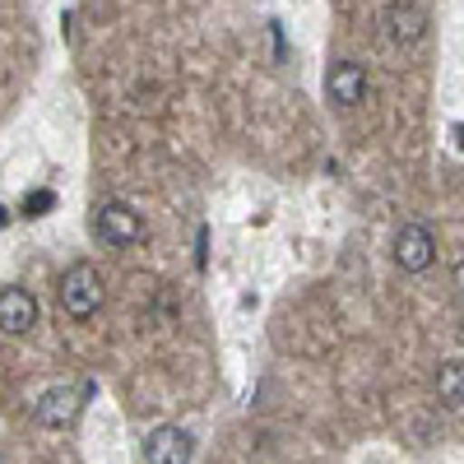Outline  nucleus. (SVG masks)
Masks as SVG:
<instances>
[{
    "instance_id": "nucleus-1",
    "label": "nucleus",
    "mask_w": 464,
    "mask_h": 464,
    "mask_svg": "<svg viewBox=\"0 0 464 464\" xmlns=\"http://www.w3.org/2000/svg\"><path fill=\"white\" fill-rule=\"evenodd\" d=\"M98 306H102V275H98L89 260L70 265L65 279H61V312L70 321H89Z\"/></svg>"
},
{
    "instance_id": "nucleus-2",
    "label": "nucleus",
    "mask_w": 464,
    "mask_h": 464,
    "mask_svg": "<svg viewBox=\"0 0 464 464\" xmlns=\"http://www.w3.org/2000/svg\"><path fill=\"white\" fill-rule=\"evenodd\" d=\"M93 214H98L93 227H98V237H102L107 246H130V242H140V214H135L126 200H102Z\"/></svg>"
},
{
    "instance_id": "nucleus-3",
    "label": "nucleus",
    "mask_w": 464,
    "mask_h": 464,
    "mask_svg": "<svg viewBox=\"0 0 464 464\" xmlns=\"http://www.w3.org/2000/svg\"><path fill=\"white\" fill-rule=\"evenodd\" d=\"M437 260V237L422 223H409L400 227V237H395V265L404 269V275H422Z\"/></svg>"
},
{
    "instance_id": "nucleus-4",
    "label": "nucleus",
    "mask_w": 464,
    "mask_h": 464,
    "mask_svg": "<svg viewBox=\"0 0 464 464\" xmlns=\"http://www.w3.org/2000/svg\"><path fill=\"white\" fill-rule=\"evenodd\" d=\"M381 24H385V43H395V47H418L422 37H428V14H422L413 0H395Z\"/></svg>"
},
{
    "instance_id": "nucleus-5",
    "label": "nucleus",
    "mask_w": 464,
    "mask_h": 464,
    "mask_svg": "<svg viewBox=\"0 0 464 464\" xmlns=\"http://www.w3.org/2000/svg\"><path fill=\"white\" fill-rule=\"evenodd\" d=\"M84 395H89V385H52V391L37 400V422H43V428H65V422H74V413L84 409Z\"/></svg>"
},
{
    "instance_id": "nucleus-6",
    "label": "nucleus",
    "mask_w": 464,
    "mask_h": 464,
    "mask_svg": "<svg viewBox=\"0 0 464 464\" xmlns=\"http://www.w3.org/2000/svg\"><path fill=\"white\" fill-rule=\"evenodd\" d=\"M190 455H196V437H190L186 428H159L144 441L149 464H190Z\"/></svg>"
},
{
    "instance_id": "nucleus-7",
    "label": "nucleus",
    "mask_w": 464,
    "mask_h": 464,
    "mask_svg": "<svg viewBox=\"0 0 464 464\" xmlns=\"http://www.w3.org/2000/svg\"><path fill=\"white\" fill-rule=\"evenodd\" d=\"M325 93L334 107H358L367 98V70L358 61H339L330 74H325Z\"/></svg>"
},
{
    "instance_id": "nucleus-8",
    "label": "nucleus",
    "mask_w": 464,
    "mask_h": 464,
    "mask_svg": "<svg viewBox=\"0 0 464 464\" xmlns=\"http://www.w3.org/2000/svg\"><path fill=\"white\" fill-rule=\"evenodd\" d=\"M37 325V302L24 288H0V330L5 334H28Z\"/></svg>"
},
{
    "instance_id": "nucleus-9",
    "label": "nucleus",
    "mask_w": 464,
    "mask_h": 464,
    "mask_svg": "<svg viewBox=\"0 0 464 464\" xmlns=\"http://www.w3.org/2000/svg\"><path fill=\"white\" fill-rule=\"evenodd\" d=\"M437 400L446 409H459L464 404V358H450L437 367Z\"/></svg>"
},
{
    "instance_id": "nucleus-10",
    "label": "nucleus",
    "mask_w": 464,
    "mask_h": 464,
    "mask_svg": "<svg viewBox=\"0 0 464 464\" xmlns=\"http://www.w3.org/2000/svg\"><path fill=\"white\" fill-rule=\"evenodd\" d=\"M56 205V196H52V190H33V196L24 200V209H28V218H43L47 209Z\"/></svg>"
},
{
    "instance_id": "nucleus-11",
    "label": "nucleus",
    "mask_w": 464,
    "mask_h": 464,
    "mask_svg": "<svg viewBox=\"0 0 464 464\" xmlns=\"http://www.w3.org/2000/svg\"><path fill=\"white\" fill-rule=\"evenodd\" d=\"M455 288H459V293H464V260H459V265H455Z\"/></svg>"
},
{
    "instance_id": "nucleus-12",
    "label": "nucleus",
    "mask_w": 464,
    "mask_h": 464,
    "mask_svg": "<svg viewBox=\"0 0 464 464\" xmlns=\"http://www.w3.org/2000/svg\"><path fill=\"white\" fill-rule=\"evenodd\" d=\"M455 140H459V149H464V121H459V126H455Z\"/></svg>"
},
{
    "instance_id": "nucleus-13",
    "label": "nucleus",
    "mask_w": 464,
    "mask_h": 464,
    "mask_svg": "<svg viewBox=\"0 0 464 464\" xmlns=\"http://www.w3.org/2000/svg\"><path fill=\"white\" fill-rule=\"evenodd\" d=\"M5 223H10V214H5V209H0V227H5Z\"/></svg>"
},
{
    "instance_id": "nucleus-14",
    "label": "nucleus",
    "mask_w": 464,
    "mask_h": 464,
    "mask_svg": "<svg viewBox=\"0 0 464 464\" xmlns=\"http://www.w3.org/2000/svg\"><path fill=\"white\" fill-rule=\"evenodd\" d=\"M0 464H5V455H0Z\"/></svg>"
}]
</instances>
